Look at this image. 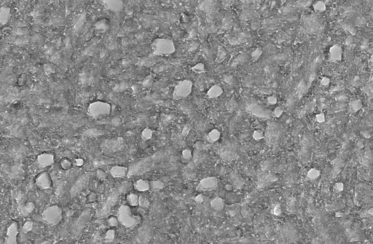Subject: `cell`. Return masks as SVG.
Listing matches in <instances>:
<instances>
[{
    "instance_id": "cell-1",
    "label": "cell",
    "mask_w": 373,
    "mask_h": 244,
    "mask_svg": "<svg viewBox=\"0 0 373 244\" xmlns=\"http://www.w3.org/2000/svg\"><path fill=\"white\" fill-rule=\"evenodd\" d=\"M91 209L88 208L84 210L78 218L72 225L71 233L73 238L77 239L81 237L87 225L91 218Z\"/></svg>"
},
{
    "instance_id": "cell-2",
    "label": "cell",
    "mask_w": 373,
    "mask_h": 244,
    "mask_svg": "<svg viewBox=\"0 0 373 244\" xmlns=\"http://www.w3.org/2000/svg\"><path fill=\"white\" fill-rule=\"evenodd\" d=\"M139 217L132 214L128 206H122L119 211L118 220L122 224L128 228L135 226L139 222Z\"/></svg>"
},
{
    "instance_id": "cell-3",
    "label": "cell",
    "mask_w": 373,
    "mask_h": 244,
    "mask_svg": "<svg viewBox=\"0 0 373 244\" xmlns=\"http://www.w3.org/2000/svg\"><path fill=\"white\" fill-rule=\"evenodd\" d=\"M118 196V193L116 190H114L110 193L109 196L105 202L103 207L101 210V218H105L108 216L112 207L117 202Z\"/></svg>"
},
{
    "instance_id": "cell-4",
    "label": "cell",
    "mask_w": 373,
    "mask_h": 244,
    "mask_svg": "<svg viewBox=\"0 0 373 244\" xmlns=\"http://www.w3.org/2000/svg\"><path fill=\"white\" fill-rule=\"evenodd\" d=\"M44 219L49 224H56L61 219V210L58 206L49 208L44 212Z\"/></svg>"
},
{
    "instance_id": "cell-5",
    "label": "cell",
    "mask_w": 373,
    "mask_h": 244,
    "mask_svg": "<svg viewBox=\"0 0 373 244\" xmlns=\"http://www.w3.org/2000/svg\"><path fill=\"white\" fill-rule=\"evenodd\" d=\"M89 175H83L74 184L72 190V196L75 197L78 196L83 190L85 189L89 183Z\"/></svg>"
},
{
    "instance_id": "cell-6",
    "label": "cell",
    "mask_w": 373,
    "mask_h": 244,
    "mask_svg": "<svg viewBox=\"0 0 373 244\" xmlns=\"http://www.w3.org/2000/svg\"><path fill=\"white\" fill-rule=\"evenodd\" d=\"M37 161L41 167H46L53 163L54 156L51 154L43 153L38 156Z\"/></svg>"
},
{
    "instance_id": "cell-7",
    "label": "cell",
    "mask_w": 373,
    "mask_h": 244,
    "mask_svg": "<svg viewBox=\"0 0 373 244\" xmlns=\"http://www.w3.org/2000/svg\"><path fill=\"white\" fill-rule=\"evenodd\" d=\"M217 185V180L213 178H208L203 180L199 186L203 190H210L215 187Z\"/></svg>"
},
{
    "instance_id": "cell-8",
    "label": "cell",
    "mask_w": 373,
    "mask_h": 244,
    "mask_svg": "<svg viewBox=\"0 0 373 244\" xmlns=\"http://www.w3.org/2000/svg\"><path fill=\"white\" fill-rule=\"evenodd\" d=\"M46 173H44L41 174L40 175L41 176L39 177L38 179H37V182L38 184V186H40L43 187L44 188H46L48 187L50 185V182L49 181V178L48 176L46 175Z\"/></svg>"
},
{
    "instance_id": "cell-9",
    "label": "cell",
    "mask_w": 373,
    "mask_h": 244,
    "mask_svg": "<svg viewBox=\"0 0 373 244\" xmlns=\"http://www.w3.org/2000/svg\"><path fill=\"white\" fill-rule=\"evenodd\" d=\"M136 190L143 191L148 190L150 188V184L147 181L140 180L137 181L134 185Z\"/></svg>"
},
{
    "instance_id": "cell-10",
    "label": "cell",
    "mask_w": 373,
    "mask_h": 244,
    "mask_svg": "<svg viewBox=\"0 0 373 244\" xmlns=\"http://www.w3.org/2000/svg\"><path fill=\"white\" fill-rule=\"evenodd\" d=\"M10 15V10L8 8H3L1 10V23L5 24L8 20Z\"/></svg>"
},
{
    "instance_id": "cell-11",
    "label": "cell",
    "mask_w": 373,
    "mask_h": 244,
    "mask_svg": "<svg viewBox=\"0 0 373 244\" xmlns=\"http://www.w3.org/2000/svg\"><path fill=\"white\" fill-rule=\"evenodd\" d=\"M349 107L354 112L359 111L362 107V102L360 100L352 101L349 104Z\"/></svg>"
},
{
    "instance_id": "cell-12",
    "label": "cell",
    "mask_w": 373,
    "mask_h": 244,
    "mask_svg": "<svg viewBox=\"0 0 373 244\" xmlns=\"http://www.w3.org/2000/svg\"><path fill=\"white\" fill-rule=\"evenodd\" d=\"M126 171L123 168H113L111 171V174L112 176L115 177H122L125 175Z\"/></svg>"
},
{
    "instance_id": "cell-13",
    "label": "cell",
    "mask_w": 373,
    "mask_h": 244,
    "mask_svg": "<svg viewBox=\"0 0 373 244\" xmlns=\"http://www.w3.org/2000/svg\"><path fill=\"white\" fill-rule=\"evenodd\" d=\"M127 199L129 203L130 204H131L132 206H136L138 204V197L136 195L130 194L128 196Z\"/></svg>"
},
{
    "instance_id": "cell-14",
    "label": "cell",
    "mask_w": 373,
    "mask_h": 244,
    "mask_svg": "<svg viewBox=\"0 0 373 244\" xmlns=\"http://www.w3.org/2000/svg\"><path fill=\"white\" fill-rule=\"evenodd\" d=\"M163 185H164V184L163 183L155 181V182L151 184H150L149 189L151 188L154 190H158V189H160L162 188Z\"/></svg>"
},
{
    "instance_id": "cell-15",
    "label": "cell",
    "mask_w": 373,
    "mask_h": 244,
    "mask_svg": "<svg viewBox=\"0 0 373 244\" xmlns=\"http://www.w3.org/2000/svg\"><path fill=\"white\" fill-rule=\"evenodd\" d=\"M319 172L316 169H312L309 171V174H308V176L310 178L313 179L318 177L319 176Z\"/></svg>"
},
{
    "instance_id": "cell-16",
    "label": "cell",
    "mask_w": 373,
    "mask_h": 244,
    "mask_svg": "<svg viewBox=\"0 0 373 244\" xmlns=\"http://www.w3.org/2000/svg\"><path fill=\"white\" fill-rule=\"evenodd\" d=\"M316 119L317 121L319 123H323L325 121V117L324 114H318L316 115Z\"/></svg>"
},
{
    "instance_id": "cell-17",
    "label": "cell",
    "mask_w": 373,
    "mask_h": 244,
    "mask_svg": "<svg viewBox=\"0 0 373 244\" xmlns=\"http://www.w3.org/2000/svg\"><path fill=\"white\" fill-rule=\"evenodd\" d=\"M45 71L47 74H50V73L52 72L53 70L54 69V68L50 64H46V65H45Z\"/></svg>"
},
{
    "instance_id": "cell-18",
    "label": "cell",
    "mask_w": 373,
    "mask_h": 244,
    "mask_svg": "<svg viewBox=\"0 0 373 244\" xmlns=\"http://www.w3.org/2000/svg\"><path fill=\"white\" fill-rule=\"evenodd\" d=\"M283 112V110L280 107L278 108L275 110V115H277V116L278 117L280 116Z\"/></svg>"
},
{
    "instance_id": "cell-19",
    "label": "cell",
    "mask_w": 373,
    "mask_h": 244,
    "mask_svg": "<svg viewBox=\"0 0 373 244\" xmlns=\"http://www.w3.org/2000/svg\"><path fill=\"white\" fill-rule=\"evenodd\" d=\"M329 81H330L329 80H328V79L326 78H325L323 79V80H322V81H321V84H322V85H327V84H328L329 83Z\"/></svg>"
},
{
    "instance_id": "cell-20",
    "label": "cell",
    "mask_w": 373,
    "mask_h": 244,
    "mask_svg": "<svg viewBox=\"0 0 373 244\" xmlns=\"http://www.w3.org/2000/svg\"><path fill=\"white\" fill-rule=\"evenodd\" d=\"M336 188L338 190H342L343 189V184L341 183L337 184H336Z\"/></svg>"
}]
</instances>
